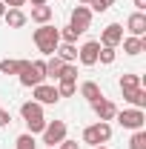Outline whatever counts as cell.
<instances>
[{
	"mask_svg": "<svg viewBox=\"0 0 146 149\" xmlns=\"http://www.w3.org/2000/svg\"><path fill=\"white\" fill-rule=\"evenodd\" d=\"M112 3H115V0H89L86 6L92 9V15H95V12H97V15H103V12H109V9H112Z\"/></svg>",
	"mask_w": 146,
	"mask_h": 149,
	"instance_id": "d4e9b609",
	"label": "cell"
},
{
	"mask_svg": "<svg viewBox=\"0 0 146 149\" xmlns=\"http://www.w3.org/2000/svg\"><path fill=\"white\" fill-rule=\"evenodd\" d=\"M60 72H63V60H60L57 55H52L49 60H46V77H55V80H57Z\"/></svg>",
	"mask_w": 146,
	"mask_h": 149,
	"instance_id": "7402d4cb",
	"label": "cell"
},
{
	"mask_svg": "<svg viewBox=\"0 0 146 149\" xmlns=\"http://www.w3.org/2000/svg\"><path fill=\"white\" fill-rule=\"evenodd\" d=\"M109 138H112V126L106 120H97V123L86 126L83 135H80V141H83L86 146H103V143H109Z\"/></svg>",
	"mask_w": 146,
	"mask_h": 149,
	"instance_id": "277c9868",
	"label": "cell"
},
{
	"mask_svg": "<svg viewBox=\"0 0 146 149\" xmlns=\"http://www.w3.org/2000/svg\"><path fill=\"white\" fill-rule=\"evenodd\" d=\"M55 89H57L60 97H72V95H77V80H66V77H60Z\"/></svg>",
	"mask_w": 146,
	"mask_h": 149,
	"instance_id": "d6986e66",
	"label": "cell"
},
{
	"mask_svg": "<svg viewBox=\"0 0 146 149\" xmlns=\"http://www.w3.org/2000/svg\"><path fill=\"white\" fill-rule=\"evenodd\" d=\"M123 100L132 103V109H143L146 106V89L138 86V89H132V92H123Z\"/></svg>",
	"mask_w": 146,
	"mask_h": 149,
	"instance_id": "5bb4252c",
	"label": "cell"
},
{
	"mask_svg": "<svg viewBox=\"0 0 146 149\" xmlns=\"http://www.w3.org/2000/svg\"><path fill=\"white\" fill-rule=\"evenodd\" d=\"M23 63L26 60H15V57H6V60H0V74H17L23 69Z\"/></svg>",
	"mask_w": 146,
	"mask_h": 149,
	"instance_id": "44dd1931",
	"label": "cell"
},
{
	"mask_svg": "<svg viewBox=\"0 0 146 149\" xmlns=\"http://www.w3.org/2000/svg\"><path fill=\"white\" fill-rule=\"evenodd\" d=\"M92 149H109V146H92Z\"/></svg>",
	"mask_w": 146,
	"mask_h": 149,
	"instance_id": "d590c367",
	"label": "cell"
},
{
	"mask_svg": "<svg viewBox=\"0 0 146 149\" xmlns=\"http://www.w3.org/2000/svg\"><path fill=\"white\" fill-rule=\"evenodd\" d=\"M32 37H35V46L43 52V55H49V57L55 55V49L60 46V29H55L52 23H43L40 29H35Z\"/></svg>",
	"mask_w": 146,
	"mask_h": 149,
	"instance_id": "6da1fadb",
	"label": "cell"
},
{
	"mask_svg": "<svg viewBox=\"0 0 146 149\" xmlns=\"http://www.w3.org/2000/svg\"><path fill=\"white\" fill-rule=\"evenodd\" d=\"M77 37H80V32H77V29H72V26H66V29L60 32V43H74Z\"/></svg>",
	"mask_w": 146,
	"mask_h": 149,
	"instance_id": "4316f807",
	"label": "cell"
},
{
	"mask_svg": "<svg viewBox=\"0 0 146 149\" xmlns=\"http://www.w3.org/2000/svg\"><path fill=\"white\" fill-rule=\"evenodd\" d=\"M6 3V9H23L26 6V0H3Z\"/></svg>",
	"mask_w": 146,
	"mask_h": 149,
	"instance_id": "4dcf8cb0",
	"label": "cell"
},
{
	"mask_svg": "<svg viewBox=\"0 0 146 149\" xmlns=\"http://www.w3.org/2000/svg\"><path fill=\"white\" fill-rule=\"evenodd\" d=\"M80 95H83L89 103H95V100H100V97H103L100 86H97L95 80H83V83H80Z\"/></svg>",
	"mask_w": 146,
	"mask_h": 149,
	"instance_id": "2e32d148",
	"label": "cell"
},
{
	"mask_svg": "<svg viewBox=\"0 0 146 149\" xmlns=\"http://www.w3.org/2000/svg\"><path fill=\"white\" fill-rule=\"evenodd\" d=\"M57 146H60V149H80V143H77V141H69V138H63Z\"/></svg>",
	"mask_w": 146,
	"mask_h": 149,
	"instance_id": "f1b7e54d",
	"label": "cell"
},
{
	"mask_svg": "<svg viewBox=\"0 0 146 149\" xmlns=\"http://www.w3.org/2000/svg\"><path fill=\"white\" fill-rule=\"evenodd\" d=\"M97 52H100V43L97 40H86L80 49H77V60L83 66H95L97 63Z\"/></svg>",
	"mask_w": 146,
	"mask_h": 149,
	"instance_id": "30bf717a",
	"label": "cell"
},
{
	"mask_svg": "<svg viewBox=\"0 0 146 149\" xmlns=\"http://www.w3.org/2000/svg\"><path fill=\"white\" fill-rule=\"evenodd\" d=\"M32 100L40 103V106H52V103L60 100V95H57V89L49 86V83H37L35 89H32Z\"/></svg>",
	"mask_w": 146,
	"mask_h": 149,
	"instance_id": "ba28073f",
	"label": "cell"
},
{
	"mask_svg": "<svg viewBox=\"0 0 146 149\" xmlns=\"http://www.w3.org/2000/svg\"><path fill=\"white\" fill-rule=\"evenodd\" d=\"M126 29H129V35H132V37H143V35H146V15H143V12L129 15Z\"/></svg>",
	"mask_w": 146,
	"mask_h": 149,
	"instance_id": "7c38bea8",
	"label": "cell"
},
{
	"mask_svg": "<svg viewBox=\"0 0 146 149\" xmlns=\"http://www.w3.org/2000/svg\"><path fill=\"white\" fill-rule=\"evenodd\" d=\"M12 123V115H9V109H0V126H9Z\"/></svg>",
	"mask_w": 146,
	"mask_h": 149,
	"instance_id": "f546056e",
	"label": "cell"
},
{
	"mask_svg": "<svg viewBox=\"0 0 146 149\" xmlns=\"http://www.w3.org/2000/svg\"><path fill=\"white\" fill-rule=\"evenodd\" d=\"M20 118L26 120V126H29V135H35V132H43V129H46L43 106H40V103H35V100H26V103L20 106Z\"/></svg>",
	"mask_w": 146,
	"mask_h": 149,
	"instance_id": "3957f363",
	"label": "cell"
},
{
	"mask_svg": "<svg viewBox=\"0 0 146 149\" xmlns=\"http://www.w3.org/2000/svg\"><path fill=\"white\" fill-rule=\"evenodd\" d=\"M3 20H6V26H9V29H23V26L29 23V17H26V12H23V9H6Z\"/></svg>",
	"mask_w": 146,
	"mask_h": 149,
	"instance_id": "4fadbf2b",
	"label": "cell"
},
{
	"mask_svg": "<svg viewBox=\"0 0 146 149\" xmlns=\"http://www.w3.org/2000/svg\"><path fill=\"white\" fill-rule=\"evenodd\" d=\"M115 120L123 126V129H143V123H146V115L143 109H123V112H117L115 115Z\"/></svg>",
	"mask_w": 146,
	"mask_h": 149,
	"instance_id": "5b68a950",
	"label": "cell"
},
{
	"mask_svg": "<svg viewBox=\"0 0 146 149\" xmlns=\"http://www.w3.org/2000/svg\"><path fill=\"white\" fill-rule=\"evenodd\" d=\"M138 86H143V83H140V74H132V72L120 74V92H132V89H138Z\"/></svg>",
	"mask_w": 146,
	"mask_h": 149,
	"instance_id": "ffe728a7",
	"label": "cell"
},
{
	"mask_svg": "<svg viewBox=\"0 0 146 149\" xmlns=\"http://www.w3.org/2000/svg\"><path fill=\"white\" fill-rule=\"evenodd\" d=\"M26 3H32V6H46V0H26Z\"/></svg>",
	"mask_w": 146,
	"mask_h": 149,
	"instance_id": "d6a6232c",
	"label": "cell"
},
{
	"mask_svg": "<svg viewBox=\"0 0 146 149\" xmlns=\"http://www.w3.org/2000/svg\"><path fill=\"white\" fill-rule=\"evenodd\" d=\"M120 43H123V52H126V55H132V57L140 55V52L146 49V40H143V37H132V35H129V37H123Z\"/></svg>",
	"mask_w": 146,
	"mask_h": 149,
	"instance_id": "9a60e30c",
	"label": "cell"
},
{
	"mask_svg": "<svg viewBox=\"0 0 146 149\" xmlns=\"http://www.w3.org/2000/svg\"><path fill=\"white\" fill-rule=\"evenodd\" d=\"M69 26H72V29H77V32L83 35V32L92 26V9L77 3V6L72 9V15H69Z\"/></svg>",
	"mask_w": 146,
	"mask_h": 149,
	"instance_id": "52a82bcc",
	"label": "cell"
},
{
	"mask_svg": "<svg viewBox=\"0 0 146 149\" xmlns=\"http://www.w3.org/2000/svg\"><path fill=\"white\" fill-rule=\"evenodd\" d=\"M46 149H55V146H46Z\"/></svg>",
	"mask_w": 146,
	"mask_h": 149,
	"instance_id": "8d00e7d4",
	"label": "cell"
},
{
	"mask_svg": "<svg viewBox=\"0 0 146 149\" xmlns=\"http://www.w3.org/2000/svg\"><path fill=\"white\" fill-rule=\"evenodd\" d=\"M120 40H123V26L120 23H109L106 29H103V35H100V46H112V49H117L120 46Z\"/></svg>",
	"mask_w": 146,
	"mask_h": 149,
	"instance_id": "9c48e42d",
	"label": "cell"
},
{
	"mask_svg": "<svg viewBox=\"0 0 146 149\" xmlns=\"http://www.w3.org/2000/svg\"><path fill=\"white\" fill-rule=\"evenodd\" d=\"M17 77H20V86L35 89L37 83L46 80V60H26L23 69L17 72Z\"/></svg>",
	"mask_w": 146,
	"mask_h": 149,
	"instance_id": "7a4b0ae2",
	"label": "cell"
},
{
	"mask_svg": "<svg viewBox=\"0 0 146 149\" xmlns=\"http://www.w3.org/2000/svg\"><path fill=\"white\" fill-rule=\"evenodd\" d=\"M3 15H6V3L0 0V17H3Z\"/></svg>",
	"mask_w": 146,
	"mask_h": 149,
	"instance_id": "836d02e7",
	"label": "cell"
},
{
	"mask_svg": "<svg viewBox=\"0 0 146 149\" xmlns=\"http://www.w3.org/2000/svg\"><path fill=\"white\" fill-rule=\"evenodd\" d=\"M97 63L112 66V63H115V49H112V46H100V52H97Z\"/></svg>",
	"mask_w": 146,
	"mask_h": 149,
	"instance_id": "cb8c5ba5",
	"label": "cell"
},
{
	"mask_svg": "<svg viewBox=\"0 0 146 149\" xmlns=\"http://www.w3.org/2000/svg\"><path fill=\"white\" fill-rule=\"evenodd\" d=\"M77 3H80V6H86V3H89V0H77Z\"/></svg>",
	"mask_w": 146,
	"mask_h": 149,
	"instance_id": "e575fe53",
	"label": "cell"
},
{
	"mask_svg": "<svg viewBox=\"0 0 146 149\" xmlns=\"http://www.w3.org/2000/svg\"><path fill=\"white\" fill-rule=\"evenodd\" d=\"M92 109H95V115H97V120H115V115H117V106L112 103L109 97H100V100H95L92 103Z\"/></svg>",
	"mask_w": 146,
	"mask_h": 149,
	"instance_id": "8fae6325",
	"label": "cell"
},
{
	"mask_svg": "<svg viewBox=\"0 0 146 149\" xmlns=\"http://www.w3.org/2000/svg\"><path fill=\"white\" fill-rule=\"evenodd\" d=\"M55 55L60 57L63 63H74V60H77V46H74V43H60L55 49Z\"/></svg>",
	"mask_w": 146,
	"mask_h": 149,
	"instance_id": "e0dca14e",
	"label": "cell"
},
{
	"mask_svg": "<svg viewBox=\"0 0 146 149\" xmlns=\"http://www.w3.org/2000/svg\"><path fill=\"white\" fill-rule=\"evenodd\" d=\"M135 9H138V12H143V9H146V0H135Z\"/></svg>",
	"mask_w": 146,
	"mask_h": 149,
	"instance_id": "1f68e13d",
	"label": "cell"
},
{
	"mask_svg": "<svg viewBox=\"0 0 146 149\" xmlns=\"http://www.w3.org/2000/svg\"><path fill=\"white\" fill-rule=\"evenodd\" d=\"M129 149H146V129H135V132H132Z\"/></svg>",
	"mask_w": 146,
	"mask_h": 149,
	"instance_id": "603a6c76",
	"label": "cell"
},
{
	"mask_svg": "<svg viewBox=\"0 0 146 149\" xmlns=\"http://www.w3.org/2000/svg\"><path fill=\"white\" fill-rule=\"evenodd\" d=\"M60 77H66V80H77V66H74V63H63ZM60 77H57V80H60Z\"/></svg>",
	"mask_w": 146,
	"mask_h": 149,
	"instance_id": "83f0119b",
	"label": "cell"
},
{
	"mask_svg": "<svg viewBox=\"0 0 146 149\" xmlns=\"http://www.w3.org/2000/svg\"><path fill=\"white\" fill-rule=\"evenodd\" d=\"M66 120H46V129L40 132L43 135V143L46 146H57L63 138H66Z\"/></svg>",
	"mask_w": 146,
	"mask_h": 149,
	"instance_id": "8992f818",
	"label": "cell"
},
{
	"mask_svg": "<svg viewBox=\"0 0 146 149\" xmlns=\"http://www.w3.org/2000/svg\"><path fill=\"white\" fill-rule=\"evenodd\" d=\"M17 149H37L35 146V135H29V132H23V135H17Z\"/></svg>",
	"mask_w": 146,
	"mask_h": 149,
	"instance_id": "484cf974",
	"label": "cell"
},
{
	"mask_svg": "<svg viewBox=\"0 0 146 149\" xmlns=\"http://www.w3.org/2000/svg\"><path fill=\"white\" fill-rule=\"evenodd\" d=\"M52 15H55V12H52V6H32V20L40 23V26H43V23H49Z\"/></svg>",
	"mask_w": 146,
	"mask_h": 149,
	"instance_id": "ac0fdd59",
	"label": "cell"
}]
</instances>
